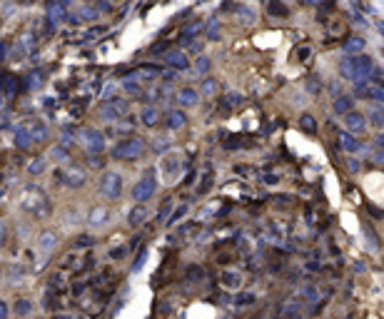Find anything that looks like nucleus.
<instances>
[{"label":"nucleus","instance_id":"nucleus-1","mask_svg":"<svg viewBox=\"0 0 384 319\" xmlns=\"http://www.w3.org/2000/svg\"><path fill=\"white\" fill-rule=\"evenodd\" d=\"M342 70H344V75H347L349 80H354L357 85H362V82H364V80L372 75L374 63H372V58L359 55V58H349V60H344Z\"/></svg>","mask_w":384,"mask_h":319},{"label":"nucleus","instance_id":"nucleus-2","mask_svg":"<svg viewBox=\"0 0 384 319\" xmlns=\"http://www.w3.org/2000/svg\"><path fill=\"white\" fill-rule=\"evenodd\" d=\"M145 152V140L142 137H125L113 147V157L115 160H137Z\"/></svg>","mask_w":384,"mask_h":319},{"label":"nucleus","instance_id":"nucleus-3","mask_svg":"<svg viewBox=\"0 0 384 319\" xmlns=\"http://www.w3.org/2000/svg\"><path fill=\"white\" fill-rule=\"evenodd\" d=\"M157 190V180H155V175L152 172H147L142 180H137V185L132 187V199L135 202H147V199H152V194Z\"/></svg>","mask_w":384,"mask_h":319},{"label":"nucleus","instance_id":"nucleus-4","mask_svg":"<svg viewBox=\"0 0 384 319\" xmlns=\"http://www.w3.org/2000/svg\"><path fill=\"white\" fill-rule=\"evenodd\" d=\"M128 100H123V97H113V100H108L103 108H100V118L105 120V123H115L120 115H125L128 113Z\"/></svg>","mask_w":384,"mask_h":319},{"label":"nucleus","instance_id":"nucleus-5","mask_svg":"<svg viewBox=\"0 0 384 319\" xmlns=\"http://www.w3.org/2000/svg\"><path fill=\"white\" fill-rule=\"evenodd\" d=\"M100 192L108 199H118L123 194V177L118 172H105L103 180H100Z\"/></svg>","mask_w":384,"mask_h":319},{"label":"nucleus","instance_id":"nucleus-6","mask_svg":"<svg viewBox=\"0 0 384 319\" xmlns=\"http://www.w3.org/2000/svg\"><path fill=\"white\" fill-rule=\"evenodd\" d=\"M80 140L85 142V147H87L90 155H100V152L105 150V135H103L100 130L85 128L82 132H80Z\"/></svg>","mask_w":384,"mask_h":319},{"label":"nucleus","instance_id":"nucleus-7","mask_svg":"<svg viewBox=\"0 0 384 319\" xmlns=\"http://www.w3.org/2000/svg\"><path fill=\"white\" fill-rule=\"evenodd\" d=\"M67 8L65 5H60L58 0H50L48 3V20H50V25H53V30L63 23V20H67V13H65Z\"/></svg>","mask_w":384,"mask_h":319},{"label":"nucleus","instance_id":"nucleus-8","mask_svg":"<svg viewBox=\"0 0 384 319\" xmlns=\"http://www.w3.org/2000/svg\"><path fill=\"white\" fill-rule=\"evenodd\" d=\"M63 177H65V185H67V187H82L85 180H87V175H85L82 167H70V170H65Z\"/></svg>","mask_w":384,"mask_h":319},{"label":"nucleus","instance_id":"nucleus-9","mask_svg":"<svg viewBox=\"0 0 384 319\" xmlns=\"http://www.w3.org/2000/svg\"><path fill=\"white\" fill-rule=\"evenodd\" d=\"M344 125L349 132H364L367 130V120H364V115H359V113H344Z\"/></svg>","mask_w":384,"mask_h":319},{"label":"nucleus","instance_id":"nucleus-10","mask_svg":"<svg viewBox=\"0 0 384 319\" xmlns=\"http://www.w3.org/2000/svg\"><path fill=\"white\" fill-rule=\"evenodd\" d=\"M177 102H180L182 108H195V105L200 102V95H197V90H192V87H182V90L177 92Z\"/></svg>","mask_w":384,"mask_h":319},{"label":"nucleus","instance_id":"nucleus-11","mask_svg":"<svg viewBox=\"0 0 384 319\" xmlns=\"http://www.w3.org/2000/svg\"><path fill=\"white\" fill-rule=\"evenodd\" d=\"M165 125L170 130H180L187 125V115L182 113V110H170L167 113V120H165Z\"/></svg>","mask_w":384,"mask_h":319},{"label":"nucleus","instance_id":"nucleus-12","mask_svg":"<svg viewBox=\"0 0 384 319\" xmlns=\"http://www.w3.org/2000/svg\"><path fill=\"white\" fill-rule=\"evenodd\" d=\"M15 147L18 150H28L33 145V135H30V128H18L15 130Z\"/></svg>","mask_w":384,"mask_h":319},{"label":"nucleus","instance_id":"nucleus-13","mask_svg":"<svg viewBox=\"0 0 384 319\" xmlns=\"http://www.w3.org/2000/svg\"><path fill=\"white\" fill-rule=\"evenodd\" d=\"M145 217H147V209H145V204H142V202H137V204L130 209V215H128L130 227H137V225H142V222H145Z\"/></svg>","mask_w":384,"mask_h":319},{"label":"nucleus","instance_id":"nucleus-14","mask_svg":"<svg viewBox=\"0 0 384 319\" xmlns=\"http://www.w3.org/2000/svg\"><path fill=\"white\" fill-rule=\"evenodd\" d=\"M55 245H58V235H55V232H43V235H40V240H38L40 252H53V250H55Z\"/></svg>","mask_w":384,"mask_h":319},{"label":"nucleus","instance_id":"nucleus-15","mask_svg":"<svg viewBox=\"0 0 384 319\" xmlns=\"http://www.w3.org/2000/svg\"><path fill=\"white\" fill-rule=\"evenodd\" d=\"M167 65L170 67H175V70H187L190 63H187V55L185 53H180V50H175V53H170L167 55Z\"/></svg>","mask_w":384,"mask_h":319},{"label":"nucleus","instance_id":"nucleus-16","mask_svg":"<svg viewBox=\"0 0 384 319\" xmlns=\"http://www.w3.org/2000/svg\"><path fill=\"white\" fill-rule=\"evenodd\" d=\"M108 217H110V212H108V207H95L92 212H90V225L92 227H103L105 222H108Z\"/></svg>","mask_w":384,"mask_h":319},{"label":"nucleus","instance_id":"nucleus-17","mask_svg":"<svg viewBox=\"0 0 384 319\" xmlns=\"http://www.w3.org/2000/svg\"><path fill=\"white\" fill-rule=\"evenodd\" d=\"M140 118H142V125L145 128H155L157 125V120H160V113L155 110V108H142V113H140Z\"/></svg>","mask_w":384,"mask_h":319},{"label":"nucleus","instance_id":"nucleus-18","mask_svg":"<svg viewBox=\"0 0 384 319\" xmlns=\"http://www.w3.org/2000/svg\"><path fill=\"white\" fill-rule=\"evenodd\" d=\"M162 170H165L170 177H172V175H177V172H180V157H172V155H170V157H165Z\"/></svg>","mask_w":384,"mask_h":319},{"label":"nucleus","instance_id":"nucleus-19","mask_svg":"<svg viewBox=\"0 0 384 319\" xmlns=\"http://www.w3.org/2000/svg\"><path fill=\"white\" fill-rule=\"evenodd\" d=\"M30 135H33V142H45V140H48V128H45L43 123H35V125L30 128Z\"/></svg>","mask_w":384,"mask_h":319},{"label":"nucleus","instance_id":"nucleus-20","mask_svg":"<svg viewBox=\"0 0 384 319\" xmlns=\"http://www.w3.org/2000/svg\"><path fill=\"white\" fill-rule=\"evenodd\" d=\"M13 312L20 314V317H25V314L33 312V302H30V299H18V304L13 307Z\"/></svg>","mask_w":384,"mask_h":319},{"label":"nucleus","instance_id":"nucleus-21","mask_svg":"<svg viewBox=\"0 0 384 319\" xmlns=\"http://www.w3.org/2000/svg\"><path fill=\"white\" fill-rule=\"evenodd\" d=\"M364 92H367L369 100H377V102H382L384 105V87H379V85H369Z\"/></svg>","mask_w":384,"mask_h":319},{"label":"nucleus","instance_id":"nucleus-22","mask_svg":"<svg viewBox=\"0 0 384 319\" xmlns=\"http://www.w3.org/2000/svg\"><path fill=\"white\" fill-rule=\"evenodd\" d=\"M45 167H48L45 157H38L35 162H30V165H28V172H30V175H43V172H45Z\"/></svg>","mask_w":384,"mask_h":319},{"label":"nucleus","instance_id":"nucleus-23","mask_svg":"<svg viewBox=\"0 0 384 319\" xmlns=\"http://www.w3.org/2000/svg\"><path fill=\"white\" fill-rule=\"evenodd\" d=\"M369 118H372V123H374L377 128L384 130V110L382 108H372V110H369Z\"/></svg>","mask_w":384,"mask_h":319},{"label":"nucleus","instance_id":"nucleus-24","mask_svg":"<svg viewBox=\"0 0 384 319\" xmlns=\"http://www.w3.org/2000/svg\"><path fill=\"white\" fill-rule=\"evenodd\" d=\"M98 15V10L92 8V5H85V8H80V13H77V23L80 20H92Z\"/></svg>","mask_w":384,"mask_h":319},{"label":"nucleus","instance_id":"nucleus-25","mask_svg":"<svg viewBox=\"0 0 384 319\" xmlns=\"http://www.w3.org/2000/svg\"><path fill=\"white\" fill-rule=\"evenodd\" d=\"M349 108H352V100L349 97H339L334 102V113H349Z\"/></svg>","mask_w":384,"mask_h":319},{"label":"nucleus","instance_id":"nucleus-26","mask_svg":"<svg viewBox=\"0 0 384 319\" xmlns=\"http://www.w3.org/2000/svg\"><path fill=\"white\" fill-rule=\"evenodd\" d=\"M18 92V77H5V95H15Z\"/></svg>","mask_w":384,"mask_h":319},{"label":"nucleus","instance_id":"nucleus-27","mask_svg":"<svg viewBox=\"0 0 384 319\" xmlns=\"http://www.w3.org/2000/svg\"><path fill=\"white\" fill-rule=\"evenodd\" d=\"M342 147H344V150H347V152H354V150H359V142H357V140H352V137H347V135H344V137H342Z\"/></svg>","mask_w":384,"mask_h":319},{"label":"nucleus","instance_id":"nucleus-28","mask_svg":"<svg viewBox=\"0 0 384 319\" xmlns=\"http://www.w3.org/2000/svg\"><path fill=\"white\" fill-rule=\"evenodd\" d=\"M53 157H55L58 162H65V160H67V150H65V147H53Z\"/></svg>","mask_w":384,"mask_h":319},{"label":"nucleus","instance_id":"nucleus-29","mask_svg":"<svg viewBox=\"0 0 384 319\" xmlns=\"http://www.w3.org/2000/svg\"><path fill=\"white\" fill-rule=\"evenodd\" d=\"M200 30H202V23H192V25L185 28V38H187V35H195V33H200Z\"/></svg>","mask_w":384,"mask_h":319},{"label":"nucleus","instance_id":"nucleus-30","mask_svg":"<svg viewBox=\"0 0 384 319\" xmlns=\"http://www.w3.org/2000/svg\"><path fill=\"white\" fill-rule=\"evenodd\" d=\"M362 48H364V43H362V40H349V43H347V50H349V53L362 50Z\"/></svg>","mask_w":384,"mask_h":319},{"label":"nucleus","instance_id":"nucleus-31","mask_svg":"<svg viewBox=\"0 0 384 319\" xmlns=\"http://www.w3.org/2000/svg\"><path fill=\"white\" fill-rule=\"evenodd\" d=\"M225 284L237 287V284H240V277H237V274H225Z\"/></svg>","mask_w":384,"mask_h":319},{"label":"nucleus","instance_id":"nucleus-32","mask_svg":"<svg viewBox=\"0 0 384 319\" xmlns=\"http://www.w3.org/2000/svg\"><path fill=\"white\" fill-rule=\"evenodd\" d=\"M302 128H305V130H315V128H317L315 118H302Z\"/></svg>","mask_w":384,"mask_h":319},{"label":"nucleus","instance_id":"nucleus-33","mask_svg":"<svg viewBox=\"0 0 384 319\" xmlns=\"http://www.w3.org/2000/svg\"><path fill=\"white\" fill-rule=\"evenodd\" d=\"M43 75L40 72H35V75H30V87H40L43 85V80H40Z\"/></svg>","mask_w":384,"mask_h":319},{"label":"nucleus","instance_id":"nucleus-34","mask_svg":"<svg viewBox=\"0 0 384 319\" xmlns=\"http://www.w3.org/2000/svg\"><path fill=\"white\" fill-rule=\"evenodd\" d=\"M207 67H210V60L207 58H197V70L200 72H207Z\"/></svg>","mask_w":384,"mask_h":319},{"label":"nucleus","instance_id":"nucleus-35","mask_svg":"<svg viewBox=\"0 0 384 319\" xmlns=\"http://www.w3.org/2000/svg\"><path fill=\"white\" fill-rule=\"evenodd\" d=\"M5 237H8V225L0 220V247L5 245Z\"/></svg>","mask_w":384,"mask_h":319},{"label":"nucleus","instance_id":"nucleus-36","mask_svg":"<svg viewBox=\"0 0 384 319\" xmlns=\"http://www.w3.org/2000/svg\"><path fill=\"white\" fill-rule=\"evenodd\" d=\"M202 90H205V95H212V92H215V82H212V80H205V87H202Z\"/></svg>","mask_w":384,"mask_h":319},{"label":"nucleus","instance_id":"nucleus-37","mask_svg":"<svg viewBox=\"0 0 384 319\" xmlns=\"http://www.w3.org/2000/svg\"><path fill=\"white\" fill-rule=\"evenodd\" d=\"M170 207H172V202H165V207H162V209H160V215H157V217H160V222H162V220L167 217V212H170Z\"/></svg>","mask_w":384,"mask_h":319},{"label":"nucleus","instance_id":"nucleus-38","mask_svg":"<svg viewBox=\"0 0 384 319\" xmlns=\"http://www.w3.org/2000/svg\"><path fill=\"white\" fill-rule=\"evenodd\" d=\"M142 264H145V252H140V257H137V262H135V267H132V269L137 272V269H140Z\"/></svg>","mask_w":384,"mask_h":319},{"label":"nucleus","instance_id":"nucleus-39","mask_svg":"<svg viewBox=\"0 0 384 319\" xmlns=\"http://www.w3.org/2000/svg\"><path fill=\"white\" fill-rule=\"evenodd\" d=\"M8 312H10V307H8L5 302H0V319H5V317H8Z\"/></svg>","mask_w":384,"mask_h":319},{"label":"nucleus","instance_id":"nucleus-40","mask_svg":"<svg viewBox=\"0 0 384 319\" xmlns=\"http://www.w3.org/2000/svg\"><path fill=\"white\" fill-rule=\"evenodd\" d=\"M185 212H187V207H180V209H177V212H175V215H172V217H170V220H172V222H175V220H177V217H182V215H185Z\"/></svg>","mask_w":384,"mask_h":319},{"label":"nucleus","instance_id":"nucleus-41","mask_svg":"<svg viewBox=\"0 0 384 319\" xmlns=\"http://www.w3.org/2000/svg\"><path fill=\"white\" fill-rule=\"evenodd\" d=\"M10 277H23V267H10Z\"/></svg>","mask_w":384,"mask_h":319},{"label":"nucleus","instance_id":"nucleus-42","mask_svg":"<svg viewBox=\"0 0 384 319\" xmlns=\"http://www.w3.org/2000/svg\"><path fill=\"white\" fill-rule=\"evenodd\" d=\"M77 245H80V247H87V245H92V240H90V237H80Z\"/></svg>","mask_w":384,"mask_h":319},{"label":"nucleus","instance_id":"nucleus-43","mask_svg":"<svg viewBox=\"0 0 384 319\" xmlns=\"http://www.w3.org/2000/svg\"><path fill=\"white\" fill-rule=\"evenodd\" d=\"M5 53H8V45H5V43H0V63L5 60Z\"/></svg>","mask_w":384,"mask_h":319},{"label":"nucleus","instance_id":"nucleus-44","mask_svg":"<svg viewBox=\"0 0 384 319\" xmlns=\"http://www.w3.org/2000/svg\"><path fill=\"white\" fill-rule=\"evenodd\" d=\"M58 3H60V5H65V8H67V5H70L72 0H58Z\"/></svg>","mask_w":384,"mask_h":319},{"label":"nucleus","instance_id":"nucleus-45","mask_svg":"<svg viewBox=\"0 0 384 319\" xmlns=\"http://www.w3.org/2000/svg\"><path fill=\"white\" fill-rule=\"evenodd\" d=\"M0 199H5V187L0 185Z\"/></svg>","mask_w":384,"mask_h":319},{"label":"nucleus","instance_id":"nucleus-46","mask_svg":"<svg viewBox=\"0 0 384 319\" xmlns=\"http://www.w3.org/2000/svg\"><path fill=\"white\" fill-rule=\"evenodd\" d=\"M0 20H3V18H0ZM0 25H3V23H0Z\"/></svg>","mask_w":384,"mask_h":319}]
</instances>
